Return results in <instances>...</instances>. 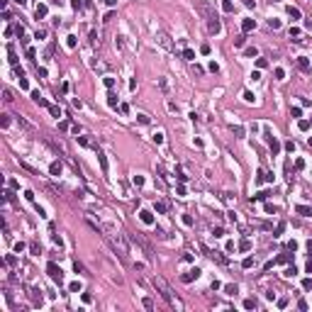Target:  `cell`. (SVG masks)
<instances>
[{"label":"cell","instance_id":"22","mask_svg":"<svg viewBox=\"0 0 312 312\" xmlns=\"http://www.w3.org/2000/svg\"><path fill=\"white\" fill-rule=\"evenodd\" d=\"M141 222H146V224H151V212H141Z\"/></svg>","mask_w":312,"mask_h":312},{"label":"cell","instance_id":"9","mask_svg":"<svg viewBox=\"0 0 312 312\" xmlns=\"http://www.w3.org/2000/svg\"><path fill=\"white\" fill-rule=\"evenodd\" d=\"M205 254L210 256V259H212V261H217V263H227V259H224V256H222V254H219V251H210V249H205Z\"/></svg>","mask_w":312,"mask_h":312},{"label":"cell","instance_id":"26","mask_svg":"<svg viewBox=\"0 0 312 312\" xmlns=\"http://www.w3.org/2000/svg\"><path fill=\"white\" fill-rule=\"evenodd\" d=\"M268 27H271V29H278L281 22H278V20H268Z\"/></svg>","mask_w":312,"mask_h":312},{"label":"cell","instance_id":"25","mask_svg":"<svg viewBox=\"0 0 312 312\" xmlns=\"http://www.w3.org/2000/svg\"><path fill=\"white\" fill-rule=\"evenodd\" d=\"M183 56H186V59H188V61H193V59H195V54H193V51H190V49H186V51H183Z\"/></svg>","mask_w":312,"mask_h":312},{"label":"cell","instance_id":"29","mask_svg":"<svg viewBox=\"0 0 312 312\" xmlns=\"http://www.w3.org/2000/svg\"><path fill=\"white\" fill-rule=\"evenodd\" d=\"M90 44H93V46L98 44V32H90Z\"/></svg>","mask_w":312,"mask_h":312},{"label":"cell","instance_id":"5","mask_svg":"<svg viewBox=\"0 0 312 312\" xmlns=\"http://www.w3.org/2000/svg\"><path fill=\"white\" fill-rule=\"evenodd\" d=\"M195 7L200 10V15H203L205 20H210V17L215 15V10H212V7H210V5L205 3V0H195Z\"/></svg>","mask_w":312,"mask_h":312},{"label":"cell","instance_id":"40","mask_svg":"<svg viewBox=\"0 0 312 312\" xmlns=\"http://www.w3.org/2000/svg\"><path fill=\"white\" fill-rule=\"evenodd\" d=\"M224 290H227V293H229V295H234V293H236V285H227V288H224Z\"/></svg>","mask_w":312,"mask_h":312},{"label":"cell","instance_id":"8","mask_svg":"<svg viewBox=\"0 0 312 312\" xmlns=\"http://www.w3.org/2000/svg\"><path fill=\"white\" fill-rule=\"evenodd\" d=\"M27 290H29L32 302H34V305H42V290H39V288H27Z\"/></svg>","mask_w":312,"mask_h":312},{"label":"cell","instance_id":"11","mask_svg":"<svg viewBox=\"0 0 312 312\" xmlns=\"http://www.w3.org/2000/svg\"><path fill=\"white\" fill-rule=\"evenodd\" d=\"M49 171H51V176H61V163H59V161H54L51 166H49Z\"/></svg>","mask_w":312,"mask_h":312},{"label":"cell","instance_id":"23","mask_svg":"<svg viewBox=\"0 0 312 312\" xmlns=\"http://www.w3.org/2000/svg\"><path fill=\"white\" fill-rule=\"evenodd\" d=\"M137 120H139L141 124H149V115H144V112H141V115H137Z\"/></svg>","mask_w":312,"mask_h":312},{"label":"cell","instance_id":"6","mask_svg":"<svg viewBox=\"0 0 312 312\" xmlns=\"http://www.w3.org/2000/svg\"><path fill=\"white\" fill-rule=\"evenodd\" d=\"M156 44H159L161 49H166V51H171V49H173L171 37H168V34H163V32H159V34H156Z\"/></svg>","mask_w":312,"mask_h":312},{"label":"cell","instance_id":"4","mask_svg":"<svg viewBox=\"0 0 312 312\" xmlns=\"http://www.w3.org/2000/svg\"><path fill=\"white\" fill-rule=\"evenodd\" d=\"M46 273L51 276V281H54V283H59V285L64 283V271H61L56 263H49V266H46Z\"/></svg>","mask_w":312,"mask_h":312},{"label":"cell","instance_id":"43","mask_svg":"<svg viewBox=\"0 0 312 312\" xmlns=\"http://www.w3.org/2000/svg\"><path fill=\"white\" fill-rule=\"evenodd\" d=\"M15 3H17V5H27V0H15Z\"/></svg>","mask_w":312,"mask_h":312},{"label":"cell","instance_id":"17","mask_svg":"<svg viewBox=\"0 0 312 312\" xmlns=\"http://www.w3.org/2000/svg\"><path fill=\"white\" fill-rule=\"evenodd\" d=\"M107 103H110V107H117V95L110 93V95H107Z\"/></svg>","mask_w":312,"mask_h":312},{"label":"cell","instance_id":"14","mask_svg":"<svg viewBox=\"0 0 312 312\" xmlns=\"http://www.w3.org/2000/svg\"><path fill=\"white\" fill-rule=\"evenodd\" d=\"M98 159H100V166H103V173L107 176V159H105V154H98Z\"/></svg>","mask_w":312,"mask_h":312},{"label":"cell","instance_id":"19","mask_svg":"<svg viewBox=\"0 0 312 312\" xmlns=\"http://www.w3.org/2000/svg\"><path fill=\"white\" fill-rule=\"evenodd\" d=\"M3 100H5V103H12V100H15V98H12V93H10V90H7V88L3 90Z\"/></svg>","mask_w":312,"mask_h":312},{"label":"cell","instance_id":"34","mask_svg":"<svg viewBox=\"0 0 312 312\" xmlns=\"http://www.w3.org/2000/svg\"><path fill=\"white\" fill-rule=\"evenodd\" d=\"M154 141H156V144H161V141H163V134H161V132H156V134H154Z\"/></svg>","mask_w":312,"mask_h":312},{"label":"cell","instance_id":"16","mask_svg":"<svg viewBox=\"0 0 312 312\" xmlns=\"http://www.w3.org/2000/svg\"><path fill=\"white\" fill-rule=\"evenodd\" d=\"M44 15H46V5H37V20L44 17Z\"/></svg>","mask_w":312,"mask_h":312},{"label":"cell","instance_id":"39","mask_svg":"<svg viewBox=\"0 0 312 312\" xmlns=\"http://www.w3.org/2000/svg\"><path fill=\"white\" fill-rule=\"evenodd\" d=\"M222 200H227V203H232L234 198H232V193H222Z\"/></svg>","mask_w":312,"mask_h":312},{"label":"cell","instance_id":"42","mask_svg":"<svg viewBox=\"0 0 312 312\" xmlns=\"http://www.w3.org/2000/svg\"><path fill=\"white\" fill-rule=\"evenodd\" d=\"M254 266V259H244V268H251Z\"/></svg>","mask_w":312,"mask_h":312},{"label":"cell","instance_id":"21","mask_svg":"<svg viewBox=\"0 0 312 312\" xmlns=\"http://www.w3.org/2000/svg\"><path fill=\"white\" fill-rule=\"evenodd\" d=\"M288 15H290V17H295V20H298V17H300V10H298V7H288Z\"/></svg>","mask_w":312,"mask_h":312},{"label":"cell","instance_id":"24","mask_svg":"<svg viewBox=\"0 0 312 312\" xmlns=\"http://www.w3.org/2000/svg\"><path fill=\"white\" fill-rule=\"evenodd\" d=\"M244 307H246V310H256V300H246Z\"/></svg>","mask_w":312,"mask_h":312},{"label":"cell","instance_id":"20","mask_svg":"<svg viewBox=\"0 0 312 312\" xmlns=\"http://www.w3.org/2000/svg\"><path fill=\"white\" fill-rule=\"evenodd\" d=\"M254 27H256L254 20H244V32H249V29H254Z\"/></svg>","mask_w":312,"mask_h":312},{"label":"cell","instance_id":"3","mask_svg":"<svg viewBox=\"0 0 312 312\" xmlns=\"http://www.w3.org/2000/svg\"><path fill=\"white\" fill-rule=\"evenodd\" d=\"M129 239H132L134 244H139V246H141V251L146 254V259H154V256H156V254H154V249H151V244L146 242L141 234H129Z\"/></svg>","mask_w":312,"mask_h":312},{"label":"cell","instance_id":"41","mask_svg":"<svg viewBox=\"0 0 312 312\" xmlns=\"http://www.w3.org/2000/svg\"><path fill=\"white\" fill-rule=\"evenodd\" d=\"M78 144H83V146H90V141H88L85 137H78Z\"/></svg>","mask_w":312,"mask_h":312},{"label":"cell","instance_id":"44","mask_svg":"<svg viewBox=\"0 0 312 312\" xmlns=\"http://www.w3.org/2000/svg\"><path fill=\"white\" fill-rule=\"evenodd\" d=\"M307 249H310V251H312V242H307Z\"/></svg>","mask_w":312,"mask_h":312},{"label":"cell","instance_id":"15","mask_svg":"<svg viewBox=\"0 0 312 312\" xmlns=\"http://www.w3.org/2000/svg\"><path fill=\"white\" fill-rule=\"evenodd\" d=\"M49 112H51L54 117H61V110H59V105H49Z\"/></svg>","mask_w":312,"mask_h":312},{"label":"cell","instance_id":"32","mask_svg":"<svg viewBox=\"0 0 312 312\" xmlns=\"http://www.w3.org/2000/svg\"><path fill=\"white\" fill-rule=\"evenodd\" d=\"M105 85H107V88H112V85H115V78H110V76H105Z\"/></svg>","mask_w":312,"mask_h":312},{"label":"cell","instance_id":"7","mask_svg":"<svg viewBox=\"0 0 312 312\" xmlns=\"http://www.w3.org/2000/svg\"><path fill=\"white\" fill-rule=\"evenodd\" d=\"M219 29H222V25H219L217 15H212L210 20H207V32H210V34H219Z\"/></svg>","mask_w":312,"mask_h":312},{"label":"cell","instance_id":"28","mask_svg":"<svg viewBox=\"0 0 312 312\" xmlns=\"http://www.w3.org/2000/svg\"><path fill=\"white\" fill-rule=\"evenodd\" d=\"M278 149H281V144H278V141H276V139H273V141H271V151H273V154H276V151H278Z\"/></svg>","mask_w":312,"mask_h":312},{"label":"cell","instance_id":"1","mask_svg":"<svg viewBox=\"0 0 312 312\" xmlns=\"http://www.w3.org/2000/svg\"><path fill=\"white\" fill-rule=\"evenodd\" d=\"M105 236H107L110 246H112V251L120 256V261H122V263H127V261H129V244H127L124 234H117V232L112 229V232H107Z\"/></svg>","mask_w":312,"mask_h":312},{"label":"cell","instance_id":"13","mask_svg":"<svg viewBox=\"0 0 312 312\" xmlns=\"http://www.w3.org/2000/svg\"><path fill=\"white\" fill-rule=\"evenodd\" d=\"M298 66H300L302 71H310V61H307L305 56H300V59H298Z\"/></svg>","mask_w":312,"mask_h":312},{"label":"cell","instance_id":"10","mask_svg":"<svg viewBox=\"0 0 312 312\" xmlns=\"http://www.w3.org/2000/svg\"><path fill=\"white\" fill-rule=\"evenodd\" d=\"M198 276H200V268H193V271H188L186 276H183V281H186V283H190V281H193V278H198Z\"/></svg>","mask_w":312,"mask_h":312},{"label":"cell","instance_id":"35","mask_svg":"<svg viewBox=\"0 0 312 312\" xmlns=\"http://www.w3.org/2000/svg\"><path fill=\"white\" fill-rule=\"evenodd\" d=\"M298 212H300V215H310V207H305V205H300V207H298Z\"/></svg>","mask_w":312,"mask_h":312},{"label":"cell","instance_id":"27","mask_svg":"<svg viewBox=\"0 0 312 312\" xmlns=\"http://www.w3.org/2000/svg\"><path fill=\"white\" fill-rule=\"evenodd\" d=\"M0 124L7 127V124H10V117H7V115H0Z\"/></svg>","mask_w":312,"mask_h":312},{"label":"cell","instance_id":"30","mask_svg":"<svg viewBox=\"0 0 312 312\" xmlns=\"http://www.w3.org/2000/svg\"><path fill=\"white\" fill-rule=\"evenodd\" d=\"M244 39H246V37H236V39H234V46H244Z\"/></svg>","mask_w":312,"mask_h":312},{"label":"cell","instance_id":"33","mask_svg":"<svg viewBox=\"0 0 312 312\" xmlns=\"http://www.w3.org/2000/svg\"><path fill=\"white\" fill-rule=\"evenodd\" d=\"M295 273H298V271H295V266H290V268H285V276H295Z\"/></svg>","mask_w":312,"mask_h":312},{"label":"cell","instance_id":"12","mask_svg":"<svg viewBox=\"0 0 312 312\" xmlns=\"http://www.w3.org/2000/svg\"><path fill=\"white\" fill-rule=\"evenodd\" d=\"M73 268H76V273H81V276H90V273L85 271V266H83V263H78V261L73 263Z\"/></svg>","mask_w":312,"mask_h":312},{"label":"cell","instance_id":"31","mask_svg":"<svg viewBox=\"0 0 312 312\" xmlns=\"http://www.w3.org/2000/svg\"><path fill=\"white\" fill-rule=\"evenodd\" d=\"M144 307H146V310H151V307H154V302H151V298H144Z\"/></svg>","mask_w":312,"mask_h":312},{"label":"cell","instance_id":"38","mask_svg":"<svg viewBox=\"0 0 312 312\" xmlns=\"http://www.w3.org/2000/svg\"><path fill=\"white\" fill-rule=\"evenodd\" d=\"M224 10H227V12H232V10H234V5L229 3V0H224Z\"/></svg>","mask_w":312,"mask_h":312},{"label":"cell","instance_id":"37","mask_svg":"<svg viewBox=\"0 0 312 312\" xmlns=\"http://www.w3.org/2000/svg\"><path fill=\"white\" fill-rule=\"evenodd\" d=\"M156 212H166V205H163V203H156Z\"/></svg>","mask_w":312,"mask_h":312},{"label":"cell","instance_id":"36","mask_svg":"<svg viewBox=\"0 0 312 312\" xmlns=\"http://www.w3.org/2000/svg\"><path fill=\"white\" fill-rule=\"evenodd\" d=\"M15 32H17V37H22V34H25V27H22V25H17V27H15Z\"/></svg>","mask_w":312,"mask_h":312},{"label":"cell","instance_id":"2","mask_svg":"<svg viewBox=\"0 0 312 312\" xmlns=\"http://www.w3.org/2000/svg\"><path fill=\"white\" fill-rule=\"evenodd\" d=\"M151 283H154V288H156V293H159V295H161L163 300H166V302H168L171 307H176V310H180V307H183V305H180V300H178V298L173 295V290H171V285H168L166 281H163L161 276H154V278H151Z\"/></svg>","mask_w":312,"mask_h":312},{"label":"cell","instance_id":"18","mask_svg":"<svg viewBox=\"0 0 312 312\" xmlns=\"http://www.w3.org/2000/svg\"><path fill=\"white\" fill-rule=\"evenodd\" d=\"M17 122H20V127H25V129H32V124H29V122H27V120H25L22 115H20V117H17Z\"/></svg>","mask_w":312,"mask_h":312}]
</instances>
